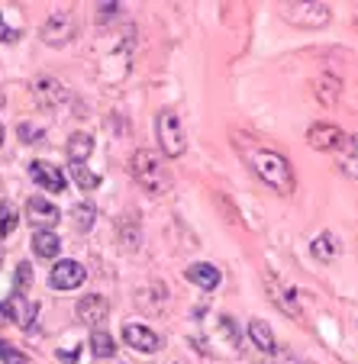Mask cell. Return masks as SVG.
<instances>
[{"mask_svg": "<svg viewBox=\"0 0 358 364\" xmlns=\"http://www.w3.org/2000/svg\"><path fill=\"white\" fill-rule=\"evenodd\" d=\"M130 174L136 178V184L149 193H168L174 184L172 168L162 159V151H155V149H139L130 159Z\"/></svg>", "mask_w": 358, "mask_h": 364, "instance_id": "1", "label": "cell"}, {"mask_svg": "<svg viewBox=\"0 0 358 364\" xmlns=\"http://www.w3.org/2000/svg\"><path fill=\"white\" fill-rule=\"evenodd\" d=\"M248 168L255 171V178L265 181L275 193H294V171L290 161L275 149H255L248 155Z\"/></svg>", "mask_w": 358, "mask_h": 364, "instance_id": "2", "label": "cell"}, {"mask_svg": "<svg viewBox=\"0 0 358 364\" xmlns=\"http://www.w3.org/2000/svg\"><path fill=\"white\" fill-rule=\"evenodd\" d=\"M155 132H159V145H162V159H181L187 151V136L181 117L174 110H162L155 117Z\"/></svg>", "mask_w": 358, "mask_h": 364, "instance_id": "3", "label": "cell"}, {"mask_svg": "<svg viewBox=\"0 0 358 364\" xmlns=\"http://www.w3.org/2000/svg\"><path fill=\"white\" fill-rule=\"evenodd\" d=\"M281 16L290 26L300 29H320L330 23V7L326 4H313V0H300V4H281Z\"/></svg>", "mask_w": 358, "mask_h": 364, "instance_id": "4", "label": "cell"}, {"mask_svg": "<svg viewBox=\"0 0 358 364\" xmlns=\"http://www.w3.org/2000/svg\"><path fill=\"white\" fill-rule=\"evenodd\" d=\"M84 277H88V271H84V264H78L75 258H62L58 264H52V271H48V287L52 290H78L84 284Z\"/></svg>", "mask_w": 358, "mask_h": 364, "instance_id": "5", "label": "cell"}, {"mask_svg": "<svg viewBox=\"0 0 358 364\" xmlns=\"http://www.w3.org/2000/svg\"><path fill=\"white\" fill-rule=\"evenodd\" d=\"M29 178L36 181V187H42V191H48V193L68 191L65 171L58 165H52V161H29Z\"/></svg>", "mask_w": 358, "mask_h": 364, "instance_id": "6", "label": "cell"}, {"mask_svg": "<svg viewBox=\"0 0 358 364\" xmlns=\"http://www.w3.org/2000/svg\"><path fill=\"white\" fill-rule=\"evenodd\" d=\"M123 342L130 345V348L142 351V355H155V351H162V345H165L159 332H152L149 326H142V323H126L123 326Z\"/></svg>", "mask_w": 358, "mask_h": 364, "instance_id": "7", "label": "cell"}, {"mask_svg": "<svg viewBox=\"0 0 358 364\" xmlns=\"http://www.w3.org/2000/svg\"><path fill=\"white\" fill-rule=\"evenodd\" d=\"M75 316L81 319L84 326H100L107 316H110V303H107V296L100 294H84L81 300L75 303Z\"/></svg>", "mask_w": 358, "mask_h": 364, "instance_id": "8", "label": "cell"}, {"mask_svg": "<svg viewBox=\"0 0 358 364\" xmlns=\"http://www.w3.org/2000/svg\"><path fill=\"white\" fill-rule=\"evenodd\" d=\"M307 142L317 151H336V149H342L345 132L339 129L336 123H313L310 129H307Z\"/></svg>", "mask_w": 358, "mask_h": 364, "instance_id": "9", "label": "cell"}, {"mask_svg": "<svg viewBox=\"0 0 358 364\" xmlns=\"http://www.w3.org/2000/svg\"><path fill=\"white\" fill-rule=\"evenodd\" d=\"M33 97L42 110H56L58 103H65L68 90H65V84L58 81V77H39V81L33 84Z\"/></svg>", "mask_w": 358, "mask_h": 364, "instance_id": "10", "label": "cell"}, {"mask_svg": "<svg viewBox=\"0 0 358 364\" xmlns=\"http://www.w3.org/2000/svg\"><path fill=\"white\" fill-rule=\"evenodd\" d=\"M71 33H75V20H71V14H52L48 16V23L42 26V42L46 46H65V42L71 39Z\"/></svg>", "mask_w": 358, "mask_h": 364, "instance_id": "11", "label": "cell"}, {"mask_svg": "<svg viewBox=\"0 0 358 364\" xmlns=\"http://www.w3.org/2000/svg\"><path fill=\"white\" fill-rule=\"evenodd\" d=\"M26 216L36 229H52L58 223V206L48 203L46 197H29L26 203Z\"/></svg>", "mask_w": 358, "mask_h": 364, "instance_id": "12", "label": "cell"}, {"mask_svg": "<svg viewBox=\"0 0 358 364\" xmlns=\"http://www.w3.org/2000/svg\"><path fill=\"white\" fill-rule=\"evenodd\" d=\"M184 277H187L191 284H197L200 290H216V287H220V281H223L220 268H216V264H210V262L191 264V268L184 271Z\"/></svg>", "mask_w": 358, "mask_h": 364, "instance_id": "13", "label": "cell"}, {"mask_svg": "<svg viewBox=\"0 0 358 364\" xmlns=\"http://www.w3.org/2000/svg\"><path fill=\"white\" fill-rule=\"evenodd\" d=\"M7 313H10V323L23 326V329H29V326L36 323V303L26 300V294H14V296H10Z\"/></svg>", "mask_w": 358, "mask_h": 364, "instance_id": "14", "label": "cell"}, {"mask_svg": "<svg viewBox=\"0 0 358 364\" xmlns=\"http://www.w3.org/2000/svg\"><path fill=\"white\" fill-rule=\"evenodd\" d=\"M310 252L320 264H332L339 258V239L332 232H320L317 239L310 242Z\"/></svg>", "mask_w": 358, "mask_h": 364, "instance_id": "15", "label": "cell"}, {"mask_svg": "<svg viewBox=\"0 0 358 364\" xmlns=\"http://www.w3.org/2000/svg\"><path fill=\"white\" fill-rule=\"evenodd\" d=\"M33 252L39 255V258H58V252H62V239H58L52 229H36L33 232Z\"/></svg>", "mask_w": 358, "mask_h": 364, "instance_id": "16", "label": "cell"}, {"mask_svg": "<svg viewBox=\"0 0 358 364\" xmlns=\"http://www.w3.org/2000/svg\"><path fill=\"white\" fill-rule=\"evenodd\" d=\"M268 294H271V300L278 303V306L284 309V313H290V316H300V303H297V294H294V287H284V284H278L275 277H268Z\"/></svg>", "mask_w": 358, "mask_h": 364, "instance_id": "17", "label": "cell"}, {"mask_svg": "<svg viewBox=\"0 0 358 364\" xmlns=\"http://www.w3.org/2000/svg\"><path fill=\"white\" fill-rule=\"evenodd\" d=\"M65 151H68V161H88L90 151H94V136H88V132H75V136H68V145H65Z\"/></svg>", "mask_w": 358, "mask_h": 364, "instance_id": "18", "label": "cell"}, {"mask_svg": "<svg viewBox=\"0 0 358 364\" xmlns=\"http://www.w3.org/2000/svg\"><path fill=\"white\" fill-rule=\"evenodd\" d=\"M248 338L255 342V348L275 351V332H271V326L265 323V319H252V323H248Z\"/></svg>", "mask_w": 358, "mask_h": 364, "instance_id": "19", "label": "cell"}, {"mask_svg": "<svg viewBox=\"0 0 358 364\" xmlns=\"http://www.w3.org/2000/svg\"><path fill=\"white\" fill-rule=\"evenodd\" d=\"M68 174L81 191H97V187H100V178H97L88 165H81V161H68Z\"/></svg>", "mask_w": 358, "mask_h": 364, "instance_id": "20", "label": "cell"}, {"mask_svg": "<svg viewBox=\"0 0 358 364\" xmlns=\"http://www.w3.org/2000/svg\"><path fill=\"white\" fill-rule=\"evenodd\" d=\"M90 351H94L97 358H113L117 355V342H113L110 332L94 329V336H90Z\"/></svg>", "mask_w": 358, "mask_h": 364, "instance_id": "21", "label": "cell"}, {"mask_svg": "<svg viewBox=\"0 0 358 364\" xmlns=\"http://www.w3.org/2000/svg\"><path fill=\"white\" fill-rule=\"evenodd\" d=\"M20 226V213H16V203H10V200H0V235L7 239L14 229Z\"/></svg>", "mask_w": 358, "mask_h": 364, "instance_id": "22", "label": "cell"}, {"mask_svg": "<svg viewBox=\"0 0 358 364\" xmlns=\"http://www.w3.org/2000/svg\"><path fill=\"white\" fill-rule=\"evenodd\" d=\"M342 171L349 174L352 181H358V132L349 139V145H345V155H342Z\"/></svg>", "mask_w": 358, "mask_h": 364, "instance_id": "23", "label": "cell"}, {"mask_svg": "<svg viewBox=\"0 0 358 364\" xmlns=\"http://www.w3.org/2000/svg\"><path fill=\"white\" fill-rule=\"evenodd\" d=\"M0 361H4V364H29V358L23 355L20 348H14L10 342H4V338H0Z\"/></svg>", "mask_w": 358, "mask_h": 364, "instance_id": "24", "label": "cell"}, {"mask_svg": "<svg viewBox=\"0 0 358 364\" xmlns=\"http://www.w3.org/2000/svg\"><path fill=\"white\" fill-rule=\"evenodd\" d=\"M71 213H75L78 229H90V226H94V213H97V210H94L90 203H78L75 210H71Z\"/></svg>", "mask_w": 358, "mask_h": 364, "instance_id": "25", "label": "cell"}, {"mask_svg": "<svg viewBox=\"0 0 358 364\" xmlns=\"http://www.w3.org/2000/svg\"><path fill=\"white\" fill-rule=\"evenodd\" d=\"M29 284H33V264L23 262L20 268H16V277H14V294H26Z\"/></svg>", "mask_w": 358, "mask_h": 364, "instance_id": "26", "label": "cell"}, {"mask_svg": "<svg viewBox=\"0 0 358 364\" xmlns=\"http://www.w3.org/2000/svg\"><path fill=\"white\" fill-rule=\"evenodd\" d=\"M317 87L323 90V94H320V97H323V103H330V107H332V103H336V94H339V87H342V84H339L336 77H323V81H320Z\"/></svg>", "mask_w": 358, "mask_h": 364, "instance_id": "27", "label": "cell"}, {"mask_svg": "<svg viewBox=\"0 0 358 364\" xmlns=\"http://www.w3.org/2000/svg\"><path fill=\"white\" fill-rule=\"evenodd\" d=\"M20 139L23 142H39L42 129H36V126H29V123H20Z\"/></svg>", "mask_w": 358, "mask_h": 364, "instance_id": "28", "label": "cell"}, {"mask_svg": "<svg viewBox=\"0 0 358 364\" xmlns=\"http://www.w3.org/2000/svg\"><path fill=\"white\" fill-rule=\"evenodd\" d=\"M16 39H20V36H16L14 29L4 23V16H0V42H16Z\"/></svg>", "mask_w": 358, "mask_h": 364, "instance_id": "29", "label": "cell"}, {"mask_svg": "<svg viewBox=\"0 0 358 364\" xmlns=\"http://www.w3.org/2000/svg\"><path fill=\"white\" fill-rule=\"evenodd\" d=\"M120 7H123V4H100V20H107V16H113Z\"/></svg>", "mask_w": 358, "mask_h": 364, "instance_id": "30", "label": "cell"}, {"mask_svg": "<svg viewBox=\"0 0 358 364\" xmlns=\"http://www.w3.org/2000/svg\"><path fill=\"white\" fill-rule=\"evenodd\" d=\"M0 323H10V313H7V303H0Z\"/></svg>", "mask_w": 358, "mask_h": 364, "instance_id": "31", "label": "cell"}, {"mask_svg": "<svg viewBox=\"0 0 358 364\" xmlns=\"http://www.w3.org/2000/svg\"><path fill=\"white\" fill-rule=\"evenodd\" d=\"M0 145H4V126H0Z\"/></svg>", "mask_w": 358, "mask_h": 364, "instance_id": "32", "label": "cell"}, {"mask_svg": "<svg viewBox=\"0 0 358 364\" xmlns=\"http://www.w3.org/2000/svg\"><path fill=\"white\" fill-rule=\"evenodd\" d=\"M174 364H178V361H174Z\"/></svg>", "mask_w": 358, "mask_h": 364, "instance_id": "33", "label": "cell"}]
</instances>
